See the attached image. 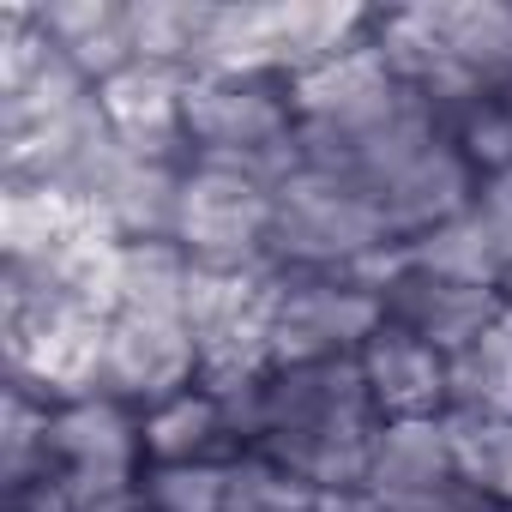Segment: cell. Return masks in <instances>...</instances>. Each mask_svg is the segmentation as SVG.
<instances>
[{
	"label": "cell",
	"mask_w": 512,
	"mask_h": 512,
	"mask_svg": "<svg viewBox=\"0 0 512 512\" xmlns=\"http://www.w3.org/2000/svg\"><path fill=\"white\" fill-rule=\"evenodd\" d=\"M386 247H404V241H392L386 211L368 193H356L344 181H326L314 169H302L296 181L278 187L272 241H266L278 272H332V278H344Z\"/></svg>",
	"instance_id": "obj_1"
},
{
	"label": "cell",
	"mask_w": 512,
	"mask_h": 512,
	"mask_svg": "<svg viewBox=\"0 0 512 512\" xmlns=\"http://www.w3.org/2000/svg\"><path fill=\"white\" fill-rule=\"evenodd\" d=\"M380 326H386V302L374 290L332 278V272H278V296H272V362L278 368L362 356V344Z\"/></svg>",
	"instance_id": "obj_2"
},
{
	"label": "cell",
	"mask_w": 512,
	"mask_h": 512,
	"mask_svg": "<svg viewBox=\"0 0 512 512\" xmlns=\"http://www.w3.org/2000/svg\"><path fill=\"white\" fill-rule=\"evenodd\" d=\"M55 482L73 512L133 494L145 482V416H133L121 398L97 392L55 410Z\"/></svg>",
	"instance_id": "obj_3"
},
{
	"label": "cell",
	"mask_w": 512,
	"mask_h": 512,
	"mask_svg": "<svg viewBox=\"0 0 512 512\" xmlns=\"http://www.w3.org/2000/svg\"><path fill=\"white\" fill-rule=\"evenodd\" d=\"M272 205L278 193L253 187L229 169H187L181 187V217H175V247L193 266H217V272H247V266H272Z\"/></svg>",
	"instance_id": "obj_4"
},
{
	"label": "cell",
	"mask_w": 512,
	"mask_h": 512,
	"mask_svg": "<svg viewBox=\"0 0 512 512\" xmlns=\"http://www.w3.org/2000/svg\"><path fill=\"white\" fill-rule=\"evenodd\" d=\"M187 145L193 157H229V151H260L278 139H296V91L290 79H187Z\"/></svg>",
	"instance_id": "obj_5"
},
{
	"label": "cell",
	"mask_w": 512,
	"mask_h": 512,
	"mask_svg": "<svg viewBox=\"0 0 512 512\" xmlns=\"http://www.w3.org/2000/svg\"><path fill=\"white\" fill-rule=\"evenodd\" d=\"M199 386V344L187 314H109V350H103V392L127 410L169 404Z\"/></svg>",
	"instance_id": "obj_6"
},
{
	"label": "cell",
	"mask_w": 512,
	"mask_h": 512,
	"mask_svg": "<svg viewBox=\"0 0 512 512\" xmlns=\"http://www.w3.org/2000/svg\"><path fill=\"white\" fill-rule=\"evenodd\" d=\"M326 428H380L362 362L332 356V362L272 368L266 374V404H260V446L278 440V434H326Z\"/></svg>",
	"instance_id": "obj_7"
},
{
	"label": "cell",
	"mask_w": 512,
	"mask_h": 512,
	"mask_svg": "<svg viewBox=\"0 0 512 512\" xmlns=\"http://www.w3.org/2000/svg\"><path fill=\"white\" fill-rule=\"evenodd\" d=\"M380 302H386V326L434 344L440 356H458L464 344H476L506 314V290H482V284L422 272V266H410V253H404V272L380 290Z\"/></svg>",
	"instance_id": "obj_8"
},
{
	"label": "cell",
	"mask_w": 512,
	"mask_h": 512,
	"mask_svg": "<svg viewBox=\"0 0 512 512\" xmlns=\"http://www.w3.org/2000/svg\"><path fill=\"white\" fill-rule=\"evenodd\" d=\"M187 79L181 67H157V61H133L127 73H115L109 85H97L103 97V115L109 127L121 133V145L133 157H151V163H181L193 169V145H187Z\"/></svg>",
	"instance_id": "obj_9"
},
{
	"label": "cell",
	"mask_w": 512,
	"mask_h": 512,
	"mask_svg": "<svg viewBox=\"0 0 512 512\" xmlns=\"http://www.w3.org/2000/svg\"><path fill=\"white\" fill-rule=\"evenodd\" d=\"M362 380L380 410V422H410V416H446V356L398 326H380L362 344Z\"/></svg>",
	"instance_id": "obj_10"
},
{
	"label": "cell",
	"mask_w": 512,
	"mask_h": 512,
	"mask_svg": "<svg viewBox=\"0 0 512 512\" xmlns=\"http://www.w3.org/2000/svg\"><path fill=\"white\" fill-rule=\"evenodd\" d=\"M476 187H482V175L470 169V157H464L452 139H440V145H434L422 163H410L374 205L386 211L392 241H416V235H428V229L464 217V211L476 205Z\"/></svg>",
	"instance_id": "obj_11"
},
{
	"label": "cell",
	"mask_w": 512,
	"mask_h": 512,
	"mask_svg": "<svg viewBox=\"0 0 512 512\" xmlns=\"http://www.w3.org/2000/svg\"><path fill=\"white\" fill-rule=\"evenodd\" d=\"M91 229H115L109 211L55 181H7V193H0V247H7V260H37V253L79 241Z\"/></svg>",
	"instance_id": "obj_12"
},
{
	"label": "cell",
	"mask_w": 512,
	"mask_h": 512,
	"mask_svg": "<svg viewBox=\"0 0 512 512\" xmlns=\"http://www.w3.org/2000/svg\"><path fill=\"white\" fill-rule=\"evenodd\" d=\"M290 91H296V121H362V115L386 109L404 85L386 67V55L374 49V37H362L338 61L290 79Z\"/></svg>",
	"instance_id": "obj_13"
},
{
	"label": "cell",
	"mask_w": 512,
	"mask_h": 512,
	"mask_svg": "<svg viewBox=\"0 0 512 512\" xmlns=\"http://www.w3.org/2000/svg\"><path fill=\"white\" fill-rule=\"evenodd\" d=\"M37 25L91 85H109L139 61L127 31V0H49V7H37Z\"/></svg>",
	"instance_id": "obj_14"
},
{
	"label": "cell",
	"mask_w": 512,
	"mask_h": 512,
	"mask_svg": "<svg viewBox=\"0 0 512 512\" xmlns=\"http://www.w3.org/2000/svg\"><path fill=\"white\" fill-rule=\"evenodd\" d=\"M193 73L205 79H284V0L272 7H211L199 61Z\"/></svg>",
	"instance_id": "obj_15"
},
{
	"label": "cell",
	"mask_w": 512,
	"mask_h": 512,
	"mask_svg": "<svg viewBox=\"0 0 512 512\" xmlns=\"http://www.w3.org/2000/svg\"><path fill=\"white\" fill-rule=\"evenodd\" d=\"M446 476H458L446 416H410V422H380L374 428L368 494H410V488H428V482H446Z\"/></svg>",
	"instance_id": "obj_16"
},
{
	"label": "cell",
	"mask_w": 512,
	"mask_h": 512,
	"mask_svg": "<svg viewBox=\"0 0 512 512\" xmlns=\"http://www.w3.org/2000/svg\"><path fill=\"white\" fill-rule=\"evenodd\" d=\"M181 187L187 169L181 163H151V157H127L121 175L103 187V211L115 223L121 241H175V217H181Z\"/></svg>",
	"instance_id": "obj_17"
},
{
	"label": "cell",
	"mask_w": 512,
	"mask_h": 512,
	"mask_svg": "<svg viewBox=\"0 0 512 512\" xmlns=\"http://www.w3.org/2000/svg\"><path fill=\"white\" fill-rule=\"evenodd\" d=\"M434 25L446 37L452 67L476 91H512V7H500V0H458V7H434Z\"/></svg>",
	"instance_id": "obj_18"
},
{
	"label": "cell",
	"mask_w": 512,
	"mask_h": 512,
	"mask_svg": "<svg viewBox=\"0 0 512 512\" xmlns=\"http://www.w3.org/2000/svg\"><path fill=\"white\" fill-rule=\"evenodd\" d=\"M241 446L223 428V404L211 392H181L145 410V464H229Z\"/></svg>",
	"instance_id": "obj_19"
},
{
	"label": "cell",
	"mask_w": 512,
	"mask_h": 512,
	"mask_svg": "<svg viewBox=\"0 0 512 512\" xmlns=\"http://www.w3.org/2000/svg\"><path fill=\"white\" fill-rule=\"evenodd\" d=\"M446 410L452 416H512V320L506 314L476 344L446 356Z\"/></svg>",
	"instance_id": "obj_20"
},
{
	"label": "cell",
	"mask_w": 512,
	"mask_h": 512,
	"mask_svg": "<svg viewBox=\"0 0 512 512\" xmlns=\"http://www.w3.org/2000/svg\"><path fill=\"white\" fill-rule=\"evenodd\" d=\"M193 260L175 241H121L115 253V314H187Z\"/></svg>",
	"instance_id": "obj_21"
},
{
	"label": "cell",
	"mask_w": 512,
	"mask_h": 512,
	"mask_svg": "<svg viewBox=\"0 0 512 512\" xmlns=\"http://www.w3.org/2000/svg\"><path fill=\"white\" fill-rule=\"evenodd\" d=\"M404 253L422 272H440V278H458V284H482V290H506V266H500V253H494V241H488L476 211L404 241Z\"/></svg>",
	"instance_id": "obj_22"
},
{
	"label": "cell",
	"mask_w": 512,
	"mask_h": 512,
	"mask_svg": "<svg viewBox=\"0 0 512 512\" xmlns=\"http://www.w3.org/2000/svg\"><path fill=\"white\" fill-rule=\"evenodd\" d=\"M205 19H211V7H199V0H127L133 55H139V61H157V67L193 73Z\"/></svg>",
	"instance_id": "obj_23"
},
{
	"label": "cell",
	"mask_w": 512,
	"mask_h": 512,
	"mask_svg": "<svg viewBox=\"0 0 512 512\" xmlns=\"http://www.w3.org/2000/svg\"><path fill=\"white\" fill-rule=\"evenodd\" d=\"M452 452L458 476L476 482L494 506H512V416H452Z\"/></svg>",
	"instance_id": "obj_24"
},
{
	"label": "cell",
	"mask_w": 512,
	"mask_h": 512,
	"mask_svg": "<svg viewBox=\"0 0 512 512\" xmlns=\"http://www.w3.org/2000/svg\"><path fill=\"white\" fill-rule=\"evenodd\" d=\"M308 506H314V488H302L266 452H235L229 458V500H223V512H308Z\"/></svg>",
	"instance_id": "obj_25"
},
{
	"label": "cell",
	"mask_w": 512,
	"mask_h": 512,
	"mask_svg": "<svg viewBox=\"0 0 512 512\" xmlns=\"http://www.w3.org/2000/svg\"><path fill=\"white\" fill-rule=\"evenodd\" d=\"M139 488L157 512H223L229 464H151Z\"/></svg>",
	"instance_id": "obj_26"
},
{
	"label": "cell",
	"mask_w": 512,
	"mask_h": 512,
	"mask_svg": "<svg viewBox=\"0 0 512 512\" xmlns=\"http://www.w3.org/2000/svg\"><path fill=\"white\" fill-rule=\"evenodd\" d=\"M368 500H374V512H494V500L464 476H446V482H428L410 494H368Z\"/></svg>",
	"instance_id": "obj_27"
},
{
	"label": "cell",
	"mask_w": 512,
	"mask_h": 512,
	"mask_svg": "<svg viewBox=\"0 0 512 512\" xmlns=\"http://www.w3.org/2000/svg\"><path fill=\"white\" fill-rule=\"evenodd\" d=\"M470 211L482 217V229H488V241H494V253H500V266H506V284H512V169L488 175V181L476 187V205H470Z\"/></svg>",
	"instance_id": "obj_28"
},
{
	"label": "cell",
	"mask_w": 512,
	"mask_h": 512,
	"mask_svg": "<svg viewBox=\"0 0 512 512\" xmlns=\"http://www.w3.org/2000/svg\"><path fill=\"white\" fill-rule=\"evenodd\" d=\"M85 512H157V506L145 500V488H133V494H109V500H97V506H85Z\"/></svg>",
	"instance_id": "obj_29"
},
{
	"label": "cell",
	"mask_w": 512,
	"mask_h": 512,
	"mask_svg": "<svg viewBox=\"0 0 512 512\" xmlns=\"http://www.w3.org/2000/svg\"><path fill=\"white\" fill-rule=\"evenodd\" d=\"M494 512H512V506H494Z\"/></svg>",
	"instance_id": "obj_30"
}]
</instances>
